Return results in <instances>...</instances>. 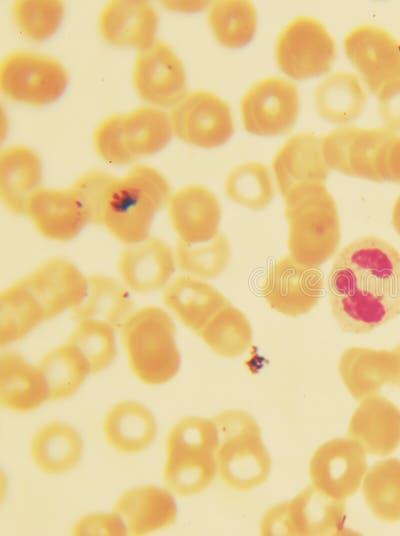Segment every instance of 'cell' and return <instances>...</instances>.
I'll list each match as a JSON object with an SVG mask.
<instances>
[{
	"mask_svg": "<svg viewBox=\"0 0 400 536\" xmlns=\"http://www.w3.org/2000/svg\"><path fill=\"white\" fill-rule=\"evenodd\" d=\"M331 313L347 333H368L400 314V253L376 236L348 243L327 279Z\"/></svg>",
	"mask_w": 400,
	"mask_h": 536,
	"instance_id": "6da1fadb",
	"label": "cell"
},
{
	"mask_svg": "<svg viewBox=\"0 0 400 536\" xmlns=\"http://www.w3.org/2000/svg\"><path fill=\"white\" fill-rule=\"evenodd\" d=\"M168 180L147 165L133 166L108 185L101 209V225L121 243L132 244L149 237L155 215L169 202Z\"/></svg>",
	"mask_w": 400,
	"mask_h": 536,
	"instance_id": "7a4b0ae2",
	"label": "cell"
},
{
	"mask_svg": "<svg viewBox=\"0 0 400 536\" xmlns=\"http://www.w3.org/2000/svg\"><path fill=\"white\" fill-rule=\"evenodd\" d=\"M289 255L318 268L338 250L340 221L336 202L325 185L307 188L284 199Z\"/></svg>",
	"mask_w": 400,
	"mask_h": 536,
	"instance_id": "3957f363",
	"label": "cell"
},
{
	"mask_svg": "<svg viewBox=\"0 0 400 536\" xmlns=\"http://www.w3.org/2000/svg\"><path fill=\"white\" fill-rule=\"evenodd\" d=\"M119 330L129 367L139 381L161 385L176 376L181 363L176 328L163 309L141 307Z\"/></svg>",
	"mask_w": 400,
	"mask_h": 536,
	"instance_id": "277c9868",
	"label": "cell"
},
{
	"mask_svg": "<svg viewBox=\"0 0 400 536\" xmlns=\"http://www.w3.org/2000/svg\"><path fill=\"white\" fill-rule=\"evenodd\" d=\"M217 428L213 419L189 416L179 420L166 438L163 478L179 496L205 490L217 474Z\"/></svg>",
	"mask_w": 400,
	"mask_h": 536,
	"instance_id": "5b68a950",
	"label": "cell"
},
{
	"mask_svg": "<svg viewBox=\"0 0 400 536\" xmlns=\"http://www.w3.org/2000/svg\"><path fill=\"white\" fill-rule=\"evenodd\" d=\"M217 474L230 488L249 491L262 485L270 474L271 459L260 428L246 411L230 409L218 413Z\"/></svg>",
	"mask_w": 400,
	"mask_h": 536,
	"instance_id": "8992f818",
	"label": "cell"
},
{
	"mask_svg": "<svg viewBox=\"0 0 400 536\" xmlns=\"http://www.w3.org/2000/svg\"><path fill=\"white\" fill-rule=\"evenodd\" d=\"M172 132L168 113L159 108L140 106L101 121L94 131L93 144L100 159L122 166L162 150L169 143Z\"/></svg>",
	"mask_w": 400,
	"mask_h": 536,
	"instance_id": "52a82bcc",
	"label": "cell"
},
{
	"mask_svg": "<svg viewBox=\"0 0 400 536\" xmlns=\"http://www.w3.org/2000/svg\"><path fill=\"white\" fill-rule=\"evenodd\" d=\"M343 501L329 497L313 485L292 499L271 507L260 521L263 536H330L344 528Z\"/></svg>",
	"mask_w": 400,
	"mask_h": 536,
	"instance_id": "ba28073f",
	"label": "cell"
},
{
	"mask_svg": "<svg viewBox=\"0 0 400 536\" xmlns=\"http://www.w3.org/2000/svg\"><path fill=\"white\" fill-rule=\"evenodd\" d=\"M68 85V73L55 58L30 51L7 54L0 65V90L10 101L45 106L58 100Z\"/></svg>",
	"mask_w": 400,
	"mask_h": 536,
	"instance_id": "9c48e42d",
	"label": "cell"
},
{
	"mask_svg": "<svg viewBox=\"0 0 400 536\" xmlns=\"http://www.w3.org/2000/svg\"><path fill=\"white\" fill-rule=\"evenodd\" d=\"M336 58V46L325 27L316 19L300 16L279 34L275 45L278 68L296 80L327 72Z\"/></svg>",
	"mask_w": 400,
	"mask_h": 536,
	"instance_id": "30bf717a",
	"label": "cell"
},
{
	"mask_svg": "<svg viewBox=\"0 0 400 536\" xmlns=\"http://www.w3.org/2000/svg\"><path fill=\"white\" fill-rule=\"evenodd\" d=\"M394 133L386 127L334 129L321 137L324 159L329 168L344 175L383 182L384 150Z\"/></svg>",
	"mask_w": 400,
	"mask_h": 536,
	"instance_id": "8fae6325",
	"label": "cell"
},
{
	"mask_svg": "<svg viewBox=\"0 0 400 536\" xmlns=\"http://www.w3.org/2000/svg\"><path fill=\"white\" fill-rule=\"evenodd\" d=\"M170 119L179 140L201 148L221 146L234 132L229 105L208 91L186 94L174 105Z\"/></svg>",
	"mask_w": 400,
	"mask_h": 536,
	"instance_id": "7c38bea8",
	"label": "cell"
},
{
	"mask_svg": "<svg viewBox=\"0 0 400 536\" xmlns=\"http://www.w3.org/2000/svg\"><path fill=\"white\" fill-rule=\"evenodd\" d=\"M244 129L252 134L275 136L289 132L299 112L296 86L280 77L256 82L240 102Z\"/></svg>",
	"mask_w": 400,
	"mask_h": 536,
	"instance_id": "4fadbf2b",
	"label": "cell"
},
{
	"mask_svg": "<svg viewBox=\"0 0 400 536\" xmlns=\"http://www.w3.org/2000/svg\"><path fill=\"white\" fill-rule=\"evenodd\" d=\"M343 45L346 56L372 94L378 96L400 82V42L385 29L358 26L345 36Z\"/></svg>",
	"mask_w": 400,
	"mask_h": 536,
	"instance_id": "5bb4252c",
	"label": "cell"
},
{
	"mask_svg": "<svg viewBox=\"0 0 400 536\" xmlns=\"http://www.w3.org/2000/svg\"><path fill=\"white\" fill-rule=\"evenodd\" d=\"M366 471V452L351 437L333 438L323 443L309 462L312 485L339 501L358 491Z\"/></svg>",
	"mask_w": 400,
	"mask_h": 536,
	"instance_id": "9a60e30c",
	"label": "cell"
},
{
	"mask_svg": "<svg viewBox=\"0 0 400 536\" xmlns=\"http://www.w3.org/2000/svg\"><path fill=\"white\" fill-rule=\"evenodd\" d=\"M323 287V275L317 268L300 264L288 254L269 268L261 295L271 309L296 317L318 304Z\"/></svg>",
	"mask_w": 400,
	"mask_h": 536,
	"instance_id": "2e32d148",
	"label": "cell"
},
{
	"mask_svg": "<svg viewBox=\"0 0 400 536\" xmlns=\"http://www.w3.org/2000/svg\"><path fill=\"white\" fill-rule=\"evenodd\" d=\"M27 214L39 234L60 242L94 224L92 209L74 183L67 189L39 188L29 200Z\"/></svg>",
	"mask_w": 400,
	"mask_h": 536,
	"instance_id": "e0dca14e",
	"label": "cell"
},
{
	"mask_svg": "<svg viewBox=\"0 0 400 536\" xmlns=\"http://www.w3.org/2000/svg\"><path fill=\"white\" fill-rule=\"evenodd\" d=\"M132 83L139 98L158 106L176 105L186 94L184 66L172 48L162 41L137 54Z\"/></svg>",
	"mask_w": 400,
	"mask_h": 536,
	"instance_id": "ac0fdd59",
	"label": "cell"
},
{
	"mask_svg": "<svg viewBox=\"0 0 400 536\" xmlns=\"http://www.w3.org/2000/svg\"><path fill=\"white\" fill-rule=\"evenodd\" d=\"M272 169L283 199L325 185L329 167L323 156L321 137L309 132L292 135L276 152Z\"/></svg>",
	"mask_w": 400,
	"mask_h": 536,
	"instance_id": "d6986e66",
	"label": "cell"
},
{
	"mask_svg": "<svg viewBox=\"0 0 400 536\" xmlns=\"http://www.w3.org/2000/svg\"><path fill=\"white\" fill-rule=\"evenodd\" d=\"M43 309L45 321L77 307L84 299L88 278L70 261L52 258L19 279Z\"/></svg>",
	"mask_w": 400,
	"mask_h": 536,
	"instance_id": "ffe728a7",
	"label": "cell"
},
{
	"mask_svg": "<svg viewBox=\"0 0 400 536\" xmlns=\"http://www.w3.org/2000/svg\"><path fill=\"white\" fill-rule=\"evenodd\" d=\"M157 29V12L147 1H109L98 19L100 36L116 47L147 49L156 42Z\"/></svg>",
	"mask_w": 400,
	"mask_h": 536,
	"instance_id": "44dd1931",
	"label": "cell"
},
{
	"mask_svg": "<svg viewBox=\"0 0 400 536\" xmlns=\"http://www.w3.org/2000/svg\"><path fill=\"white\" fill-rule=\"evenodd\" d=\"M118 273L130 290L150 293L163 288L175 270L170 246L157 237L126 244L118 260Z\"/></svg>",
	"mask_w": 400,
	"mask_h": 536,
	"instance_id": "7402d4cb",
	"label": "cell"
},
{
	"mask_svg": "<svg viewBox=\"0 0 400 536\" xmlns=\"http://www.w3.org/2000/svg\"><path fill=\"white\" fill-rule=\"evenodd\" d=\"M168 204L170 222L180 241L202 243L219 233L220 203L206 187H182L171 195Z\"/></svg>",
	"mask_w": 400,
	"mask_h": 536,
	"instance_id": "603a6c76",
	"label": "cell"
},
{
	"mask_svg": "<svg viewBox=\"0 0 400 536\" xmlns=\"http://www.w3.org/2000/svg\"><path fill=\"white\" fill-rule=\"evenodd\" d=\"M348 436L356 440L366 454L390 455L400 445V410L381 395L366 397L350 418Z\"/></svg>",
	"mask_w": 400,
	"mask_h": 536,
	"instance_id": "cb8c5ba5",
	"label": "cell"
},
{
	"mask_svg": "<svg viewBox=\"0 0 400 536\" xmlns=\"http://www.w3.org/2000/svg\"><path fill=\"white\" fill-rule=\"evenodd\" d=\"M127 535H146L172 525L177 505L171 493L158 486L144 485L124 492L114 506Z\"/></svg>",
	"mask_w": 400,
	"mask_h": 536,
	"instance_id": "d4e9b609",
	"label": "cell"
},
{
	"mask_svg": "<svg viewBox=\"0 0 400 536\" xmlns=\"http://www.w3.org/2000/svg\"><path fill=\"white\" fill-rule=\"evenodd\" d=\"M338 371L350 395L361 401L386 384L393 386L395 359L392 350L350 347L342 352Z\"/></svg>",
	"mask_w": 400,
	"mask_h": 536,
	"instance_id": "484cf974",
	"label": "cell"
},
{
	"mask_svg": "<svg viewBox=\"0 0 400 536\" xmlns=\"http://www.w3.org/2000/svg\"><path fill=\"white\" fill-rule=\"evenodd\" d=\"M42 163L39 155L23 145L10 146L0 154V198L15 214H27L28 203L39 189Z\"/></svg>",
	"mask_w": 400,
	"mask_h": 536,
	"instance_id": "4316f807",
	"label": "cell"
},
{
	"mask_svg": "<svg viewBox=\"0 0 400 536\" xmlns=\"http://www.w3.org/2000/svg\"><path fill=\"white\" fill-rule=\"evenodd\" d=\"M163 300L181 323L196 334L230 304L216 288L190 276L174 279L165 289Z\"/></svg>",
	"mask_w": 400,
	"mask_h": 536,
	"instance_id": "83f0119b",
	"label": "cell"
},
{
	"mask_svg": "<svg viewBox=\"0 0 400 536\" xmlns=\"http://www.w3.org/2000/svg\"><path fill=\"white\" fill-rule=\"evenodd\" d=\"M49 400L46 382L37 368L16 352L0 356V403L14 412L28 413Z\"/></svg>",
	"mask_w": 400,
	"mask_h": 536,
	"instance_id": "f1b7e54d",
	"label": "cell"
},
{
	"mask_svg": "<svg viewBox=\"0 0 400 536\" xmlns=\"http://www.w3.org/2000/svg\"><path fill=\"white\" fill-rule=\"evenodd\" d=\"M102 430L107 443L123 454L144 451L157 435L154 416L136 401L114 404L103 419Z\"/></svg>",
	"mask_w": 400,
	"mask_h": 536,
	"instance_id": "f546056e",
	"label": "cell"
},
{
	"mask_svg": "<svg viewBox=\"0 0 400 536\" xmlns=\"http://www.w3.org/2000/svg\"><path fill=\"white\" fill-rule=\"evenodd\" d=\"M84 451L80 433L72 426L53 421L39 428L30 444L34 465L49 475L64 474L81 460Z\"/></svg>",
	"mask_w": 400,
	"mask_h": 536,
	"instance_id": "4dcf8cb0",
	"label": "cell"
},
{
	"mask_svg": "<svg viewBox=\"0 0 400 536\" xmlns=\"http://www.w3.org/2000/svg\"><path fill=\"white\" fill-rule=\"evenodd\" d=\"M132 312L133 301L123 284L110 276L91 275L86 295L71 315L74 320H101L118 330Z\"/></svg>",
	"mask_w": 400,
	"mask_h": 536,
	"instance_id": "1f68e13d",
	"label": "cell"
},
{
	"mask_svg": "<svg viewBox=\"0 0 400 536\" xmlns=\"http://www.w3.org/2000/svg\"><path fill=\"white\" fill-rule=\"evenodd\" d=\"M314 97L318 114L336 124L356 119L366 103V94L357 77L343 71L323 79L317 85Z\"/></svg>",
	"mask_w": 400,
	"mask_h": 536,
	"instance_id": "d6a6232c",
	"label": "cell"
},
{
	"mask_svg": "<svg viewBox=\"0 0 400 536\" xmlns=\"http://www.w3.org/2000/svg\"><path fill=\"white\" fill-rule=\"evenodd\" d=\"M49 393V400L73 395L91 373L81 353L69 342L48 351L37 363Z\"/></svg>",
	"mask_w": 400,
	"mask_h": 536,
	"instance_id": "836d02e7",
	"label": "cell"
},
{
	"mask_svg": "<svg viewBox=\"0 0 400 536\" xmlns=\"http://www.w3.org/2000/svg\"><path fill=\"white\" fill-rule=\"evenodd\" d=\"M365 502L384 523L400 522V460L389 458L372 465L362 481Z\"/></svg>",
	"mask_w": 400,
	"mask_h": 536,
	"instance_id": "e575fe53",
	"label": "cell"
},
{
	"mask_svg": "<svg viewBox=\"0 0 400 536\" xmlns=\"http://www.w3.org/2000/svg\"><path fill=\"white\" fill-rule=\"evenodd\" d=\"M45 321L42 307L18 280L0 294V346L21 340Z\"/></svg>",
	"mask_w": 400,
	"mask_h": 536,
	"instance_id": "d590c367",
	"label": "cell"
},
{
	"mask_svg": "<svg viewBox=\"0 0 400 536\" xmlns=\"http://www.w3.org/2000/svg\"><path fill=\"white\" fill-rule=\"evenodd\" d=\"M197 335L215 354L225 358L241 356L252 342L249 320L231 303L222 308Z\"/></svg>",
	"mask_w": 400,
	"mask_h": 536,
	"instance_id": "8d00e7d4",
	"label": "cell"
},
{
	"mask_svg": "<svg viewBox=\"0 0 400 536\" xmlns=\"http://www.w3.org/2000/svg\"><path fill=\"white\" fill-rule=\"evenodd\" d=\"M208 25L218 43L228 48H240L254 36L256 11L249 1H215L208 11Z\"/></svg>",
	"mask_w": 400,
	"mask_h": 536,
	"instance_id": "74e56055",
	"label": "cell"
},
{
	"mask_svg": "<svg viewBox=\"0 0 400 536\" xmlns=\"http://www.w3.org/2000/svg\"><path fill=\"white\" fill-rule=\"evenodd\" d=\"M224 187L229 199L255 211L266 208L275 195L270 172L260 162L237 165L227 175Z\"/></svg>",
	"mask_w": 400,
	"mask_h": 536,
	"instance_id": "f35d334b",
	"label": "cell"
},
{
	"mask_svg": "<svg viewBox=\"0 0 400 536\" xmlns=\"http://www.w3.org/2000/svg\"><path fill=\"white\" fill-rule=\"evenodd\" d=\"M115 329L97 319H80L67 342L72 344L86 359L91 373L108 368L117 356Z\"/></svg>",
	"mask_w": 400,
	"mask_h": 536,
	"instance_id": "ab89813d",
	"label": "cell"
},
{
	"mask_svg": "<svg viewBox=\"0 0 400 536\" xmlns=\"http://www.w3.org/2000/svg\"><path fill=\"white\" fill-rule=\"evenodd\" d=\"M229 258V242L222 233L202 243L189 244L179 240L175 250L179 269L200 278L211 279L221 275L228 266Z\"/></svg>",
	"mask_w": 400,
	"mask_h": 536,
	"instance_id": "60d3db41",
	"label": "cell"
},
{
	"mask_svg": "<svg viewBox=\"0 0 400 536\" xmlns=\"http://www.w3.org/2000/svg\"><path fill=\"white\" fill-rule=\"evenodd\" d=\"M11 15L22 36L41 42L58 30L64 16V5L56 0H18L13 3Z\"/></svg>",
	"mask_w": 400,
	"mask_h": 536,
	"instance_id": "b9f144b4",
	"label": "cell"
},
{
	"mask_svg": "<svg viewBox=\"0 0 400 536\" xmlns=\"http://www.w3.org/2000/svg\"><path fill=\"white\" fill-rule=\"evenodd\" d=\"M73 535H127L120 517L112 513H97L79 519L71 532Z\"/></svg>",
	"mask_w": 400,
	"mask_h": 536,
	"instance_id": "7bdbcfd3",
	"label": "cell"
},
{
	"mask_svg": "<svg viewBox=\"0 0 400 536\" xmlns=\"http://www.w3.org/2000/svg\"><path fill=\"white\" fill-rule=\"evenodd\" d=\"M378 110L386 128L392 131L400 130V82L380 92Z\"/></svg>",
	"mask_w": 400,
	"mask_h": 536,
	"instance_id": "ee69618b",
	"label": "cell"
},
{
	"mask_svg": "<svg viewBox=\"0 0 400 536\" xmlns=\"http://www.w3.org/2000/svg\"><path fill=\"white\" fill-rule=\"evenodd\" d=\"M382 180L400 184V135L394 133L385 147L382 168Z\"/></svg>",
	"mask_w": 400,
	"mask_h": 536,
	"instance_id": "f6af8a7d",
	"label": "cell"
},
{
	"mask_svg": "<svg viewBox=\"0 0 400 536\" xmlns=\"http://www.w3.org/2000/svg\"><path fill=\"white\" fill-rule=\"evenodd\" d=\"M391 221L394 230L400 236V194L393 205Z\"/></svg>",
	"mask_w": 400,
	"mask_h": 536,
	"instance_id": "bcb514c9",
	"label": "cell"
},
{
	"mask_svg": "<svg viewBox=\"0 0 400 536\" xmlns=\"http://www.w3.org/2000/svg\"><path fill=\"white\" fill-rule=\"evenodd\" d=\"M395 359V379L393 386L400 388V344L391 349Z\"/></svg>",
	"mask_w": 400,
	"mask_h": 536,
	"instance_id": "7dc6e473",
	"label": "cell"
}]
</instances>
